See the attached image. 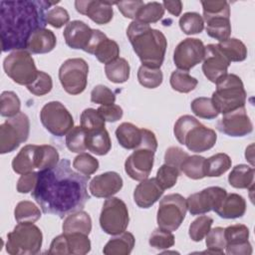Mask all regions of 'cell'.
Instances as JSON below:
<instances>
[{
    "label": "cell",
    "mask_w": 255,
    "mask_h": 255,
    "mask_svg": "<svg viewBox=\"0 0 255 255\" xmlns=\"http://www.w3.org/2000/svg\"><path fill=\"white\" fill-rule=\"evenodd\" d=\"M38 172L31 195L44 213L63 218L82 210L90 199L87 189L90 175L74 171L69 159H61L54 167Z\"/></svg>",
    "instance_id": "6da1fadb"
},
{
    "label": "cell",
    "mask_w": 255,
    "mask_h": 255,
    "mask_svg": "<svg viewBox=\"0 0 255 255\" xmlns=\"http://www.w3.org/2000/svg\"><path fill=\"white\" fill-rule=\"evenodd\" d=\"M60 1L16 0L0 2L1 47L3 52L26 50L30 35L39 28H45L46 12Z\"/></svg>",
    "instance_id": "7a4b0ae2"
},
{
    "label": "cell",
    "mask_w": 255,
    "mask_h": 255,
    "mask_svg": "<svg viewBox=\"0 0 255 255\" xmlns=\"http://www.w3.org/2000/svg\"><path fill=\"white\" fill-rule=\"evenodd\" d=\"M127 36L143 66L160 69L167 48L166 38L161 31L133 20L127 28Z\"/></svg>",
    "instance_id": "3957f363"
},
{
    "label": "cell",
    "mask_w": 255,
    "mask_h": 255,
    "mask_svg": "<svg viewBox=\"0 0 255 255\" xmlns=\"http://www.w3.org/2000/svg\"><path fill=\"white\" fill-rule=\"evenodd\" d=\"M173 133L179 143L184 144L190 151L199 153L212 148L217 140L214 129L206 128L190 115L178 118L174 124Z\"/></svg>",
    "instance_id": "277c9868"
},
{
    "label": "cell",
    "mask_w": 255,
    "mask_h": 255,
    "mask_svg": "<svg viewBox=\"0 0 255 255\" xmlns=\"http://www.w3.org/2000/svg\"><path fill=\"white\" fill-rule=\"evenodd\" d=\"M246 91L242 80L235 74H226L216 83L212 94V102L218 113L224 115L236 109L245 107Z\"/></svg>",
    "instance_id": "5b68a950"
},
{
    "label": "cell",
    "mask_w": 255,
    "mask_h": 255,
    "mask_svg": "<svg viewBox=\"0 0 255 255\" xmlns=\"http://www.w3.org/2000/svg\"><path fill=\"white\" fill-rule=\"evenodd\" d=\"M43 242L41 229L31 222L18 223L7 234L6 251L10 255H35Z\"/></svg>",
    "instance_id": "8992f818"
},
{
    "label": "cell",
    "mask_w": 255,
    "mask_h": 255,
    "mask_svg": "<svg viewBox=\"0 0 255 255\" xmlns=\"http://www.w3.org/2000/svg\"><path fill=\"white\" fill-rule=\"evenodd\" d=\"M3 69L13 82L26 87L36 80L39 72L31 53L25 49L12 51L4 59Z\"/></svg>",
    "instance_id": "52a82bcc"
},
{
    "label": "cell",
    "mask_w": 255,
    "mask_h": 255,
    "mask_svg": "<svg viewBox=\"0 0 255 255\" xmlns=\"http://www.w3.org/2000/svg\"><path fill=\"white\" fill-rule=\"evenodd\" d=\"M30 122L24 113L8 118L0 126V153H8L15 150L29 137Z\"/></svg>",
    "instance_id": "ba28073f"
},
{
    "label": "cell",
    "mask_w": 255,
    "mask_h": 255,
    "mask_svg": "<svg viewBox=\"0 0 255 255\" xmlns=\"http://www.w3.org/2000/svg\"><path fill=\"white\" fill-rule=\"evenodd\" d=\"M186 211V198L181 194L171 193L163 196L159 201L156 213L158 227L175 231L183 222Z\"/></svg>",
    "instance_id": "9c48e42d"
},
{
    "label": "cell",
    "mask_w": 255,
    "mask_h": 255,
    "mask_svg": "<svg viewBox=\"0 0 255 255\" xmlns=\"http://www.w3.org/2000/svg\"><path fill=\"white\" fill-rule=\"evenodd\" d=\"M129 222L126 203L119 197L111 196L103 204L100 214V225L104 232L118 235L128 228Z\"/></svg>",
    "instance_id": "30bf717a"
},
{
    "label": "cell",
    "mask_w": 255,
    "mask_h": 255,
    "mask_svg": "<svg viewBox=\"0 0 255 255\" xmlns=\"http://www.w3.org/2000/svg\"><path fill=\"white\" fill-rule=\"evenodd\" d=\"M89 65L82 58L66 60L59 69V80L63 89L70 95L82 94L88 83Z\"/></svg>",
    "instance_id": "8fae6325"
},
{
    "label": "cell",
    "mask_w": 255,
    "mask_h": 255,
    "mask_svg": "<svg viewBox=\"0 0 255 255\" xmlns=\"http://www.w3.org/2000/svg\"><path fill=\"white\" fill-rule=\"evenodd\" d=\"M40 120L44 128L55 136L66 135L74 128L73 116L58 101H52L43 106Z\"/></svg>",
    "instance_id": "7c38bea8"
},
{
    "label": "cell",
    "mask_w": 255,
    "mask_h": 255,
    "mask_svg": "<svg viewBox=\"0 0 255 255\" xmlns=\"http://www.w3.org/2000/svg\"><path fill=\"white\" fill-rule=\"evenodd\" d=\"M205 46L197 38H186L174 49L173 63L180 71L188 72L199 64L204 57Z\"/></svg>",
    "instance_id": "4fadbf2b"
},
{
    "label": "cell",
    "mask_w": 255,
    "mask_h": 255,
    "mask_svg": "<svg viewBox=\"0 0 255 255\" xmlns=\"http://www.w3.org/2000/svg\"><path fill=\"white\" fill-rule=\"evenodd\" d=\"M227 191L220 186H210L190 194L186 198L187 210L191 215H200L215 209L226 196Z\"/></svg>",
    "instance_id": "5bb4252c"
},
{
    "label": "cell",
    "mask_w": 255,
    "mask_h": 255,
    "mask_svg": "<svg viewBox=\"0 0 255 255\" xmlns=\"http://www.w3.org/2000/svg\"><path fill=\"white\" fill-rule=\"evenodd\" d=\"M154 153L155 150L152 148L138 145L125 161V171L127 174L137 181L148 178L153 166Z\"/></svg>",
    "instance_id": "9a60e30c"
},
{
    "label": "cell",
    "mask_w": 255,
    "mask_h": 255,
    "mask_svg": "<svg viewBox=\"0 0 255 255\" xmlns=\"http://www.w3.org/2000/svg\"><path fill=\"white\" fill-rule=\"evenodd\" d=\"M216 128L228 136L239 137L251 133L253 125L245 107H242L224 114L222 119L217 122Z\"/></svg>",
    "instance_id": "2e32d148"
},
{
    "label": "cell",
    "mask_w": 255,
    "mask_h": 255,
    "mask_svg": "<svg viewBox=\"0 0 255 255\" xmlns=\"http://www.w3.org/2000/svg\"><path fill=\"white\" fill-rule=\"evenodd\" d=\"M230 62L222 54L215 44H208L205 47L203 57L202 72L211 83L216 84L223 76L227 74Z\"/></svg>",
    "instance_id": "e0dca14e"
},
{
    "label": "cell",
    "mask_w": 255,
    "mask_h": 255,
    "mask_svg": "<svg viewBox=\"0 0 255 255\" xmlns=\"http://www.w3.org/2000/svg\"><path fill=\"white\" fill-rule=\"evenodd\" d=\"M225 250L229 255H250L252 246L249 242V229L244 224H234L224 228Z\"/></svg>",
    "instance_id": "ac0fdd59"
},
{
    "label": "cell",
    "mask_w": 255,
    "mask_h": 255,
    "mask_svg": "<svg viewBox=\"0 0 255 255\" xmlns=\"http://www.w3.org/2000/svg\"><path fill=\"white\" fill-rule=\"evenodd\" d=\"M114 4L116 5V2L77 0L75 1V8L80 14L88 16L96 24L105 25L113 19Z\"/></svg>",
    "instance_id": "d6986e66"
},
{
    "label": "cell",
    "mask_w": 255,
    "mask_h": 255,
    "mask_svg": "<svg viewBox=\"0 0 255 255\" xmlns=\"http://www.w3.org/2000/svg\"><path fill=\"white\" fill-rule=\"evenodd\" d=\"M122 176L116 171H107L96 175L89 184L92 195L100 198H109L118 193L123 187Z\"/></svg>",
    "instance_id": "ffe728a7"
},
{
    "label": "cell",
    "mask_w": 255,
    "mask_h": 255,
    "mask_svg": "<svg viewBox=\"0 0 255 255\" xmlns=\"http://www.w3.org/2000/svg\"><path fill=\"white\" fill-rule=\"evenodd\" d=\"M63 36L70 48L86 51L93 36V29L83 21L74 20L66 25Z\"/></svg>",
    "instance_id": "44dd1931"
},
{
    "label": "cell",
    "mask_w": 255,
    "mask_h": 255,
    "mask_svg": "<svg viewBox=\"0 0 255 255\" xmlns=\"http://www.w3.org/2000/svg\"><path fill=\"white\" fill-rule=\"evenodd\" d=\"M41 149L40 145L26 144L12 160V168L18 174H24L40 169Z\"/></svg>",
    "instance_id": "7402d4cb"
},
{
    "label": "cell",
    "mask_w": 255,
    "mask_h": 255,
    "mask_svg": "<svg viewBox=\"0 0 255 255\" xmlns=\"http://www.w3.org/2000/svg\"><path fill=\"white\" fill-rule=\"evenodd\" d=\"M163 194L162 187L155 178H146L136 185L133 191V200L140 208L151 207Z\"/></svg>",
    "instance_id": "603a6c76"
},
{
    "label": "cell",
    "mask_w": 255,
    "mask_h": 255,
    "mask_svg": "<svg viewBox=\"0 0 255 255\" xmlns=\"http://www.w3.org/2000/svg\"><path fill=\"white\" fill-rule=\"evenodd\" d=\"M57 44V38L53 31L46 28L35 30L29 37L26 50L32 54H46L51 52Z\"/></svg>",
    "instance_id": "cb8c5ba5"
},
{
    "label": "cell",
    "mask_w": 255,
    "mask_h": 255,
    "mask_svg": "<svg viewBox=\"0 0 255 255\" xmlns=\"http://www.w3.org/2000/svg\"><path fill=\"white\" fill-rule=\"evenodd\" d=\"M246 211V201L244 197L237 193L226 194L215 212L224 219H235L242 217Z\"/></svg>",
    "instance_id": "d4e9b609"
},
{
    "label": "cell",
    "mask_w": 255,
    "mask_h": 255,
    "mask_svg": "<svg viewBox=\"0 0 255 255\" xmlns=\"http://www.w3.org/2000/svg\"><path fill=\"white\" fill-rule=\"evenodd\" d=\"M134 236L128 231L114 235L105 245L103 253L106 255H128L134 246Z\"/></svg>",
    "instance_id": "484cf974"
},
{
    "label": "cell",
    "mask_w": 255,
    "mask_h": 255,
    "mask_svg": "<svg viewBox=\"0 0 255 255\" xmlns=\"http://www.w3.org/2000/svg\"><path fill=\"white\" fill-rule=\"evenodd\" d=\"M62 229L65 234L80 232L89 235L92 230L91 216L84 210L70 213L64 219Z\"/></svg>",
    "instance_id": "4316f807"
},
{
    "label": "cell",
    "mask_w": 255,
    "mask_h": 255,
    "mask_svg": "<svg viewBox=\"0 0 255 255\" xmlns=\"http://www.w3.org/2000/svg\"><path fill=\"white\" fill-rule=\"evenodd\" d=\"M116 136L124 148L134 149L141 142L142 132L141 128L131 123H122L116 129Z\"/></svg>",
    "instance_id": "83f0119b"
},
{
    "label": "cell",
    "mask_w": 255,
    "mask_h": 255,
    "mask_svg": "<svg viewBox=\"0 0 255 255\" xmlns=\"http://www.w3.org/2000/svg\"><path fill=\"white\" fill-rule=\"evenodd\" d=\"M87 149L97 155H105L112 148V141L106 128L87 131Z\"/></svg>",
    "instance_id": "f1b7e54d"
},
{
    "label": "cell",
    "mask_w": 255,
    "mask_h": 255,
    "mask_svg": "<svg viewBox=\"0 0 255 255\" xmlns=\"http://www.w3.org/2000/svg\"><path fill=\"white\" fill-rule=\"evenodd\" d=\"M206 22V33L209 37L224 42L230 38L231 24L230 17L218 16L204 20Z\"/></svg>",
    "instance_id": "f546056e"
},
{
    "label": "cell",
    "mask_w": 255,
    "mask_h": 255,
    "mask_svg": "<svg viewBox=\"0 0 255 255\" xmlns=\"http://www.w3.org/2000/svg\"><path fill=\"white\" fill-rule=\"evenodd\" d=\"M92 55H94L101 63L107 65L119 58L120 47L115 40L109 39L107 35H105L94 47Z\"/></svg>",
    "instance_id": "4dcf8cb0"
},
{
    "label": "cell",
    "mask_w": 255,
    "mask_h": 255,
    "mask_svg": "<svg viewBox=\"0 0 255 255\" xmlns=\"http://www.w3.org/2000/svg\"><path fill=\"white\" fill-rule=\"evenodd\" d=\"M254 173L253 167L247 164H237L229 173L228 182L234 188H250L254 183Z\"/></svg>",
    "instance_id": "1f68e13d"
},
{
    "label": "cell",
    "mask_w": 255,
    "mask_h": 255,
    "mask_svg": "<svg viewBox=\"0 0 255 255\" xmlns=\"http://www.w3.org/2000/svg\"><path fill=\"white\" fill-rule=\"evenodd\" d=\"M222 54L231 62H242L247 58V48L245 44L236 38H229L217 44Z\"/></svg>",
    "instance_id": "d6a6232c"
},
{
    "label": "cell",
    "mask_w": 255,
    "mask_h": 255,
    "mask_svg": "<svg viewBox=\"0 0 255 255\" xmlns=\"http://www.w3.org/2000/svg\"><path fill=\"white\" fill-rule=\"evenodd\" d=\"M129 64L124 58H118L105 66L107 78L115 84L126 83L129 78Z\"/></svg>",
    "instance_id": "836d02e7"
},
{
    "label": "cell",
    "mask_w": 255,
    "mask_h": 255,
    "mask_svg": "<svg viewBox=\"0 0 255 255\" xmlns=\"http://www.w3.org/2000/svg\"><path fill=\"white\" fill-rule=\"evenodd\" d=\"M232 161L228 154L219 152L205 160V176L218 177L231 167Z\"/></svg>",
    "instance_id": "e575fe53"
},
{
    "label": "cell",
    "mask_w": 255,
    "mask_h": 255,
    "mask_svg": "<svg viewBox=\"0 0 255 255\" xmlns=\"http://www.w3.org/2000/svg\"><path fill=\"white\" fill-rule=\"evenodd\" d=\"M205 160L206 158L200 155H188L181 163L179 170L188 178L201 179L205 177Z\"/></svg>",
    "instance_id": "d590c367"
},
{
    "label": "cell",
    "mask_w": 255,
    "mask_h": 255,
    "mask_svg": "<svg viewBox=\"0 0 255 255\" xmlns=\"http://www.w3.org/2000/svg\"><path fill=\"white\" fill-rule=\"evenodd\" d=\"M14 217L18 223L31 222L34 223L41 217L39 207L29 200H23L17 203L14 209Z\"/></svg>",
    "instance_id": "8d00e7d4"
},
{
    "label": "cell",
    "mask_w": 255,
    "mask_h": 255,
    "mask_svg": "<svg viewBox=\"0 0 255 255\" xmlns=\"http://www.w3.org/2000/svg\"><path fill=\"white\" fill-rule=\"evenodd\" d=\"M169 83L174 91L187 94L196 88L198 81L191 77L187 72L176 70L171 73Z\"/></svg>",
    "instance_id": "74e56055"
},
{
    "label": "cell",
    "mask_w": 255,
    "mask_h": 255,
    "mask_svg": "<svg viewBox=\"0 0 255 255\" xmlns=\"http://www.w3.org/2000/svg\"><path fill=\"white\" fill-rule=\"evenodd\" d=\"M164 15V8L162 3L153 1L148 2L143 5V7L137 13L135 21H138L143 24H152L159 21Z\"/></svg>",
    "instance_id": "f35d334b"
},
{
    "label": "cell",
    "mask_w": 255,
    "mask_h": 255,
    "mask_svg": "<svg viewBox=\"0 0 255 255\" xmlns=\"http://www.w3.org/2000/svg\"><path fill=\"white\" fill-rule=\"evenodd\" d=\"M190 109L196 117L205 120H213L219 115L211 98L200 97L194 99L190 104Z\"/></svg>",
    "instance_id": "ab89813d"
},
{
    "label": "cell",
    "mask_w": 255,
    "mask_h": 255,
    "mask_svg": "<svg viewBox=\"0 0 255 255\" xmlns=\"http://www.w3.org/2000/svg\"><path fill=\"white\" fill-rule=\"evenodd\" d=\"M137 80L142 87L147 89H155L161 85L163 75L160 69L141 65L137 71Z\"/></svg>",
    "instance_id": "60d3db41"
},
{
    "label": "cell",
    "mask_w": 255,
    "mask_h": 255,
    "mask_svg": "<svg viewBox=\"0 0 255 255\" xmlns=\"http://www.w3.org/2000/svg\"><path fill=\"white\" fill-rule=\"evenodd\" d=\"M181 31L186 35L201 33L204 29V20L199 13L186 12L178 21Z\"/></svg>",
    "instance_id": "b9f144b4"
},
{
    "label": "cell",
    "mask_w": 255,
    "mask_h": 255,
    "mask_svg": "<svg viewBox=\"0 0 255 255\" xmlns=\"http://www.w3.org/2000/svg\"><path fill=\"white\" fill-rule=\"evenodd\" d=\"M205 244L207 247L206 251L202 253H211V254H223L226 246V240L224 236V228L215 227L209 230L206 234Z\"/></svg>",
    "instance_id": "7bdbcfd3"
},
{
    "label": "cell",
    "mask_w": 255,
    "mask_h": 255,
    "mask_svg": "<svg viewBox=\"0 0 255 255\" xmlns=\"http://www.w3.org/2000/svg\"><path fill=\"white\" fill-rule=\"evenodd\" d=\"M86 138L87 130L81 126L74 127L66 134V145L70 151L82 153L87 149Z\"/></svg>",
    "instance_id": "ee69618b"
},
{
    "label": "cell",
    "mask_w": 255,
    "mask_h": 255,
    "mask_svg": "<svg viewBox=\"0 0 255 255\" xmlns=\"http://www.w3.org/2000/svg\"><path fill=\"white\" fill-rule=\"evenodd\" d=\"M21 102L12 91H5L0 96V115L5 118L15 117L20 113Z\"/></svg>",
    "instance_id": "f6af8a7d"
},
{
    "label": "cell",
    "mask_w": 255,
    "mask_h": 255,
    "mask_svg": "<svg viewBox=\"0 0 255 255\" xmlns=\"http://www.w3.org/2000/svg\"><path fill=\"white\" fill-rule=\"evenodd\" d=\"M65 235L67 237L70 254L85 255L91 251V241L89 239V235L80 232L68 233Z\"/></svg>",
    "instance_id": "bcb514c9"
},
{
    "label": "cell",
    "mask_w": 255,
    "mask_h": 255,
    "mask_svg": "<svg viewBox=\"0 0 255 255\" xmlns=\"http://www.w3.org/2000/svg\"><path fill=\"white\" fill-rule=\"evenodd\" d=\"M212 223H213V219L206 215H202L194 219L189 225V229H188V234L190 239L194 242L201 241L211 229Z\"/></svg>",
    "instance_id": "7dc6e473"
},
{
    "label": "cell",
    "mask_w": 255,
    "mask_h": 255,
    "mask_svg": "<svg viewBox=\"0 0 255 255\" xmlns=\"http://www.w3.org/2000/svg\"><path fill=\"white\" fill-rule=\"evenodd\" d=\"M201 5L203 10V20L218 16L230 17V6L226 0L201 1Z\"/></svg>",
    "instance_id": "c3c4849f"
},
{
    "label": "cell",
    "mask_w": 255,
    "mask_h": 255,
    "mask_svg": "<svg viewBox=\"0 0 255 255\" xmlns=\"http://www.w3.org/2000/svg\"><path fill=\"white\" fill-rule=\"evenodd\" d=\"M81 127L87 131L99 130L105 128V120L100 115L98 110L88 108L85 109L81 114Z\"/></svg>",
    "instance_id": "681fc988"
},
{
    "label": "cell",
    "mask_w": 255,
    "mask_h": 255,
    "mask_svg": "<svg viewBox=\"0 0 255 255\" xmlns=\"http://www.w3.org/2000/svg\"><path fill=\"white\" fill-rule=\"evenodd\" d=\"M174 242L175 238L172 232L160 227L154 229L148 239L149 245L158 250L168 249L174 245Z\"/></svg>",
    "instance_id": "f907efd6"
},
{
    "label": "cell",
    "mask_w": 255,
    "mask_h": 255,
    "mask_svg": "<svg viewBox=\"0 0 255 255\" xmlns=\"http://www.w3.org/2000/svg\"><path fill=\"white\" fill-rule=\"evenodd\" d=\"M73 167L84 175H91L99 169V161L93 155L82 152L74 158Z\"/></svg>",
    "instance_id": "816d5d0a"
},
{
    "label": "cell",
    "mask_w": 255,
    "mask_h": 255,
    "mask_svg": "<svg viewBox=\"0 0 255 255\" xmlns=\"http://www.w3.org/2000/svg\"><path fill=\"white\" fill-rule=\"evenodd\" d=\"M179 174L180 170L178 168L164 163L157 169L155 179L164 190L175 185Z\"/></svg>",
    "instance_id": "f5cc1de1"
},
{
    "label": "cell",
    "mask_w": 255,
    "mask_h": 255,
    "mask_svg": "<svg viewBox=\"0 0 255 255\" xmlns=\"http://www.w3.org/2000/svg\"><path fill=\"white\" fill-rule=\"evenodd\" d=\"M52 88H53V81L51 76L43 71H39L36 80L32 84L27 86L28 91L31 94L38 97H41L50 93Z\"/></svg>",
    "instance_id": "db71d44e"
},
{
    "label": "cell",
    "mask_w": 255,
    "mask_h": 255,
    "mask_svg": "<svg viewBox=\"0 0 255 255\" xmlns=\"http://www.w3.org/2000/svg\"><path fill=\"white\" fill-rule=\"evenodd\" d=\"M91 102L101 106L113 105L116 102V95L107 86L97 85L91 92Z\"/></svg>",
    "instance_id": "11a10c76"
},
{
    "label": "cell",
    "mask_w": 255,
    "mask_h": 255,
    "mask_svg": "<svg viewBox=\"0 0 255 255\" xmlns=\"http://www.w3.org/2000/svg\"><path fill=\"white\" fill-rule=\"evenodd\" d=\"M70 16L68 11L60 6H55L46 12V22L54 28H61L69 23Z\"/></svg>",
    "instance_id": "9f6ffc18"
},
{
    "label": "cell",
    "mask_w": 255,
    "mask_h": 255,
    "mask_svg": "<svg viewBox=\"0 0 255 255\" xmlns=\"http://www.w3.org/2000/svg\"><path fill=\"white\" fill-rule=\"evenodd\" d=\"M41 149V163H40V170L48 169L54 167L60 160L58 150L50 145V144H42L40 145Z\"/></svg>",
    "instance_id": "6f0895ef"
},
{
    "label": "cell",
    "mask_w": 255,
    "mask_h": 255,
    "mask_svg": "<svg viewBox=\"0 0 255 255\" xmlns=\"http://www.w3.org/2000/svg\"><path fill=\"white\" fill-rule=\"evenodd\" d=\"M145 3L141 0H135V1H120L116 2V5L120 12L124 15V17L131 19L132 21L135 20L137 13L139 10L143 7Z\"/></svg>",
    "instance_id": "680465c9"
},
{
    "label": "cell",
    "mask_w": 255,
    "mask_h": 255,
    "mask_svg": "<svg viewBox=\"0 0 255 255\" xmlns=\"http://www.w3.org/2000/svg\"><path fill=\"white\" fill-rule=\"evenodd\" d=\"M189 154L178 146H169L164 153V163L179 169L183 160Z\"/></svg>",
    "instance_id": "91938a15"
},
{
    "label": "cell",
    "mask_w": 255,
    "mask_h": 255,
    "mask_svg": "<svg viewBox=\"0 0 255 255\" xmlns=\"http://www.w3.org/2000/svg\"><path fill=\"white\" fill-rule=\"evenodd\" d=\"M38 175L39 172L36 171L21 174L16 185L17 191L19 193H28L30 191H33L38 181Z\"/></svg>",
    "instance_id": "94428289"
},
{
    "label": "cell",
    "mask_w": 255,
    "mask_h": 255,
    "mask_svg": "<svg viewBox=\"0 0 255 255\" xmlns=\"http://www.w3.org/2000/svg\"><path fill=\"white\" fill-rule=\"evenodd\" d=\"M98 112L103 117L105 122L115 123L118 122L123 118L124 112L123 109L118 105H107V106H100Z\"/></svg>",
    "instance_id": "6125c7cd"
},
{
    "label": "cell",
    "mask_w": 255,
    "mask_h": 255,
    "mask_svg": "<svg viewBox=\"0 0 255 255\" xmlns=\"http://www.w3.org/2000/svg\"><path fill=\"white\" fill-rule=\"evenodd\" d=\"M48 254H61V255H68L70 254L69 248H68V242H67V237L63 233L61 235H58L55 237L51 244L50 248L48 250Z\"/></svg>",
    "instance_id": "be15d7a7"
},
{
    "label": "cell",
    "mask_w": 255,
    "mask_h": 255,
    "mask_svg": "<svg viewBox=\"0 0 255 255\" xmlns=\"http://www.w3.org/2000/svg\"><path fill=\"white\" fill-rule=\"evenodd\" d=\"M162 6L164 9H166L171 15L173 16H179L182 10V2L179 0L176 1H163Z\"/></svg>",
    "instance_id": "e7e4bbea"
},
{
    "label": "cell",
    "mask_w": 255,
    "mask_h": 255,
    "mask_svg": "<svg viewBox=\"0 0 255 255\" xmlns=\"http://www.w3.org/2000/svg\"><path fill=\"white\" fill-rule=\"evenodd\" d=\"M245 157L246 159L251 163V165H254V161H253V143H251L245 151Z\"/></svg>",
    "instance_id": "03108f58"
}]
</instances>
